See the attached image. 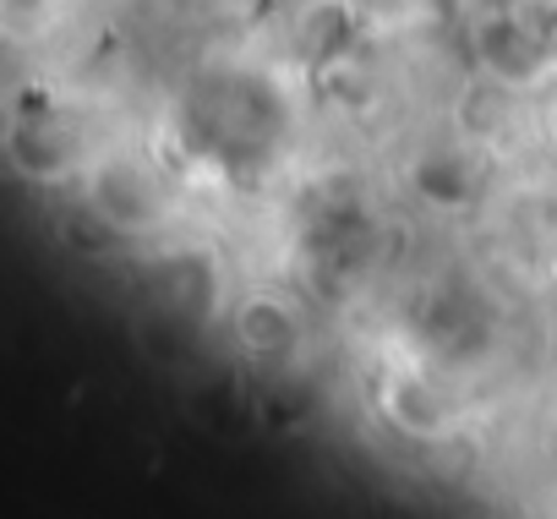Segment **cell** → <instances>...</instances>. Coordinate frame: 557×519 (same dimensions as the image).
Returning a JSON list of instances; mask_svg holds the SVG:
<instances>
[{"instance_id":"6da1fadb","label":"cell","mask_w":557,"mask_h":519,"mask_svg":"<svg viewBox=\"0 0 557 519\" xmlns=\"http://www.w3.org/2000/svg\"><path fill=\"white\" fill-rule=\"evenodd\" d=\"M296 137V104L273 72L246 61H213L170 99V143L186 164L219 181H257L285 159Z\"/></svg>"},{"instance_id":"7a4b0ae2","label":"cell","mask_w":557,"mask_h":519,"mask_svg":"<svg viewBox=\"0 0 557 519\" xmlns=\"http://www.w3.org/2000/svg\"><path fill=\"white\" fill-rule=\"evenodd\" d=\"M240 334L251 339V350L257 356H285L296 339H301V323H296V312L285 307V301H273V296H262V301H246L240 307Z\"/></svg>"},{"instance_id":"3957f363","label":"cell","mask_w":557,"mask_h":519,"mask_svg":"<svg viewBox=\"0 0 557 519\" xmlns=\"http://www.w3.org/2000/svg\"><path fill=\"white\" fill-rule=\"evenodd\" d=\"M361 7H388V0H361Z\"/></svg>"}]
</instances>
